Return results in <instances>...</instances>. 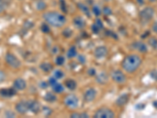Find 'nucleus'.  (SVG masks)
I'll use <instances>...</instances> for the list:
<instances>
[{"instance_id": "nucleus-22", "label": "nucleus", "mask_w": 157, "mask_h": 118, "mask_svg": "<svg viewBox=\"0 0 157 118\" xmlns=\"http://www.w3.org/2000/svg\"><path fill=\"white\" fill-rule=\"evenodd\" d=\"M43 98L47 102H54L57 100V96L53 92H47V93L45 94Z\"/></svg>"}, {"instance_id": "nucleus-50", "label": "nucleus", "mask_w": 157, "mask_h": 118, "mask_svg": "<svg viewBox=\"0 0 157 118\" xmlns=\"http://www.w3.org/2000/svg\"><path fill=\"white\" fill-rule=\"evenodd\" d=\"M150 2H157V0H148Z\"/></svg>"}, {"instance_id": "nucleus-37", "label": "nucleus", "mask_w": 157, "mask_h": 118, "mask_svg": "<svg viewBox=\"0 0 157 118\" xmlns=\"http://www.w3.org/2000/svg\"><path fill=\"white\" fill-rule=\"evenodd\" d=\"M150 77L153 80V81H157V69H154L150 72Z\"/></svg>"}, {"instance_id": "nucleus-17", "label": "nucleus", "mask_w": 157, "mask_h": 118, "mask_svg": "<svg viewBox=\"0 0 157 118\" xmlns=\"http://www.w3.org/2000/svg\"><path fill=\"white\" fill-rule=\"evenodd\" d=\"M109 81V76L105 72H101L96 75V81L101 84H105Z\"/></svg>"}, {"instance_id": "nucleus-32", "label": "nucleus", "mask_w": 157, "mask_h": 118, "mask_svg": "<svg viewBox=\"0 0 157 118\" xmlns=\"http://www.w3.org/2000/svg\"><path fill=\"white\" fill-rule=\"evenodd\" d=\"M64 72L62 71V70H61V69H56L55 71L54 72V77H55L56 79H57V80H58V79H61V78H63V77H64Z\"/></svg>"}, {"instance_id": "nucleus-11", "label": "nucleus", "mask_w": 157, "mask_h": 118, "mask_svg": "<svg viewBox=\"0 0 157 118\" xmlns=\"http://www.w3.org/2000/svg\"><path fill=\"white\" fill-rule=\"evenodd\" d=\"M131 47L134 50H137L141 53H146L148 51V47L145 43L141 41H134L131 44Z\"/></svg>"}, {"instance_id": "nucleus-2", "label": "nucleus", "mask_w": 157, "mask_h": 118, "mask_svg": "<svg viewBox=\"0 0 157 118\" xmlns=\"http://www.w3.org/2000/svg\"><path fill=\"white\" fill-rule=\"evenodd\" d=\"M45 22L51 26L56 28L62 27L66 23V18L62 14H60L56 11H50L45 13L43 15Z\"/></svg>"}, {"instance_id": "nucleus-21", "label": "nucleus", "mask_w": 157, "mask_h": 118, "mask_svg": "<svg viewBox=\"0 0 157 118\" xmlns=\"http://www.w3.org/2000/svg\"><path fill=\"white\" fill-rule=\"evenodd\" d=\"M39 68H40V69L42 71L44 72V73H49V72H50L53 69V65L50 62H46V61H44V62L41 63V64L39 65Z\"/></svg>"}, {"instance_id": "nucleus-14", "label": "nucleus", "mask_w": 157, "mask_h": 118, "mask_svg": "<svg viewBox=\"0 0 157 118\" xmlns=\"http://www.w3.org/2000/svg\"><path fill=\"white\" fill-rule=\"evenodd\" d=\"M13 86L16 90L18 91H23L25 88H27V83L26 81L22 78H18L16 79L14 81H13Z\"/></svg>"}, {"instance_id": "nucleus-5", "label": "nucleus", "mask_w": 157, "mask_h": 118, "mask_svg": "<svg viewBox=\"0 0 157 118\" xmlns=\"http://www.w3.org/2000/svg\"><path fill=\"white\" fill-rule=\"evenodd\" d=\"M5 60L6 64L13 69H18L21 65V62L19 59L12 53H7L6 54Z\"/></svg>"}, {"instance_id": "nucleus-10", "label": "nucleus", "mask_w": 157, "mask_h": 118, "mask_svg": "<svg viewBox=\"0 0 157 118\" xmlns=\"http://www.w3.org/2000/svg\"><path fill=\"white\" fill-rule=\"evenodd\" d=\"M108 53H109V50H108L107 47H105V46H99V47H98L94 50V57L96 58L101 59L106 57Z\"/></svg>"}, {"instance_id": "nucleus-20", "label": "nucleus", "mask_w": 157, "mask_h": 118, "mask_svg": "<svg viewBox=\"0 0 157 118\" xmlns=\"http://www.w3.org/2000/svg\"><path fill=\"white\" fill-rule=\"evenodd\" d=\"M77 6L86 17L90 18V10L87 6L85 5L84 3H82V2H78V3H77Z\"/></svg>"}, {"instance_id": "nucleus-1", "label": "nucleus", "mask_w": 157, "mask_h": 118, "mask_svg": "<svg viewBox=\"0 0 157 118\" xmlns=\"http://www.w3.org/2000/svg\"><path fill=\"white\" fill-rule=\"evenodd\" d=\"M142 63L141 57L137 54H129L126 56L122 61V67L127 73H132L139 69Z\"/></svg>"}, {"instance_id": "nucleus-48", "label": "nucleus", "mask_w": 157, "mask_h": 118, "mask_svg": "<svg viewBox=\"0 0 157 118\" xmlns=\"http://www.w3.org/2000/svg\"><path fill=\"white\" fill-rule=\"evenodd\" d=\"M136 1H137V2L138 3V5H140V6L144 5L145 2V0H136Z\"/></svg>"}, {"instance_id": "nucleus-23", "label": "nucleus", "mask_w": 157, "mask_h": 118, "mask_svg": "<svg viewBox=\"0 0 157 118\" xmlns=\"http://www.w3.org/2000/svg\"><path fill=\"white\" fill-rule=\"evenodd\" d=\"M51 87H52V89H53V91H54V92L57 94L62 93L64 90V88L62 84H59V83H57V82L56 83V84H54V85H52Z\"/></svg>"}, {"instance_id": "nucleus-25", "label": "nucleus", "mask_w": 157, "mask_h": 118, "mask_svg": "<svg viewBox=\"0 0 157 118\" xmlns=\"http://www.w3.org/2000/svg\"><path fill=\"white\" fill-rule=\"evenodd\" d=\"M10 3V0H0V14L3 13Z\"/></svg>"}, {"instance_id": "nucleus-46", "label": "nucleus", "mask_w": 157, "mask_h": 118, "mask_svg": "<svg viewBox=\"0 0 157 118\" xmlns=\"http://www.w3.org/2000/svg\"><path fill=\"white\" fill-rule=\"evenodd\" d=\"M152 32H155V33H156V34H157V21H156V22H154L153 25H152Z\"/></svg>"}, {"instance_id": "nucleus-39", "label": "nucleus", "mask_w": 157, "mask_h": 118, "mask_svg": "<svg viewBox=\"0 0 157 118\" xmlns=\"http://www.w3.org/2000/svg\"><path fill=\"white\" fill-rule=\"evenodd\" d=\"M86 57L83 54H78V61L81 64H85L86 63Z\"/></svg>"}, {"instance_id": "nucleus-45", "label": "nucleus", "mask_w": 157, "mask_h": 118, "mask_svg": "<svg viewBox=\"0 0 157 118\" xmlns=\"http://www.w3.org/2000/svg\"><path fill=\"white\" fill-rule=\"evenodd\" d=\"M6 79V74L3 71L0 70V83L3 82Z\"/></svg>"}, {"instance_id": "nucleus-33", "label": "nucleus", "mask_w": 157, "mask_h": 118, "mask_svg": "<svg viewBox=\"0 0 157 118\" xmlns=\"http://www.w3.org/2000/svg\"><path fill=\"white\" fill-rule=\"evenodd\" d=\"M92 12H93L94 14L96 17H99L101 14V10L98 6H94L93 8H92Z\"/></svg>"}, {"instance_id": "nucleus-31", "label": "nucleus", "mask_w": 157, "mask_h": 118, "mask_svg": "<svg viewBox=\"0 0 157 118\" xmlns=\"http://www.w3.org/2000/svg\"><path fill=\"white\" fill-rule=\"evenodd\" d=\"M42 112H43L44 116H49L53 113V109H50L49 106H43V109H42Z\"/></svg>"}, {"instance_id": "nucleus-42", "label": "nucleus", "mask_w": 157, "mask_h": 118, "mask_svg": "<svg viewBox=\"0 0 157 118\" xmlns=\"http://www.w3.org/2000/svg\"><path fill=\"white\" fill-rule=\"evenodd\" d=\"M106 35H107V36H111V37H113V39H118L117 35H116L115 32H112V31H107V32H106Z\"/></svg>"}, {"instance_id": "nucleus-35", "label": "nucleus", "mask_w": 157, "mask_h": 118, "mask_svg": "<svg viewBox=\"0 0 157 118\" xmlns=\"http://www.w3.org/2000/svg\"><path fill=\"white\" fill-rule=\"evenodd\" d=\"M62 35L65 38H70L72 36V31L70 29H65L62 32Z\"/></svg>"}, {"instance_id": "nucleus-30", "label": "nucleus", "mask_w": 157, "mask_h": 118, "mask_svg": "<svg viewBox=\"0 0 157 118\" xmlns=\"http://www.w3.org/2000/svg\"><path fill=\"white\" fill-rule=\"evenodd\" d=\"M65 62V58H64V56L62 55H58L55 59V63L58 66H61V65H63Z\"/></svg>"}, {"instance_id": "nucleus-4", "label": "nucleus", "mask_w": 157, "mask_h": 118, "mask_svg": "<svg viewBox=\"0 0 157 118\" xmlns=\"http://www.w3.org/2000/svg\"><path fill=\"white\" fill-rule=\"evenodd\" d=\"M94 118H114L115 113L112 109L103 107L98 109L94 114Z\"/></svg>"}, {"instance_id": "nucleus-9", "label": "nucleus", "mask_w": 157, "mask_h": 118, "mask_svg": "<svg viewBox=\"0 0 157 118\" xmlns=\"http://www.w3.org/2000/svg\"><path fill=\"white\" fill-rule=\"evenodd\" d=\"M97 96V91L94 88H91L86 90L83 95V99L85 102H90L94 101L96 98Z\"/></svg>"}, {"instance_id": "nucleus-18", "label": "nucleus", "mask_w": 157, "mask_h": 118, "mask_svg": "<svg viewBox=\"0 0 157 118\" xmlns=\"http://www.w3.org/2000/svg\"><path fill=\"white\" fill-rule=\"evenodd\" d=\"M73 22L75 27H77L78 29H83L86 26V22L81 17H76V18H74Z\"/></svg>"}, {"instance_id": "nucleus-3", "label": "nucleus", "mask_w": 157, "mask_h": 118, "mask_svg": "<svg viewBox=\"0 0 157 118\" xmlns=\"http://www.w3.org/2000/svg\"><path fill=\"white\" fill-rule=\"evenodd\" d=\"M155 15V10L152 6H146L139 13V18L141 23L147 24L152 21Z\"/></svg>"}, {"instance_id": "nucleus-44", "label": "nucleus", "mask_w": 157, "mask_h": 118, "mask_svg": "<svg viewBox=\"0 0 157 118\" xmlns=\"http://www.w3.org/2000/svg\"><path fill=\"white\" fill-rule=\"evenodd\" d=\"M48 85H49V83L46 82V81H42L40 84H39V87L43 89H46V88H48Z\"/></svg>"}, {"instance_id": "nucleus-19", "label": "nucleus", "mask_w": 157, "mask_h": 118, "mask_svg": "<svg viewBox=\"0 0 157 118\" xmlns=\"http://www.w3.org/2000/svg\"><path fill=\"white\" fill-rule=\"evenodd\" d=\"M64 85L70 91H75L77 88V83L72 79H68L64 82Z\"/></svg>"}, {"instance_id": "nucleus-41", "label": "nucleus", "mask_w": 157, "mask_h": 118, "mask_svg": "<svg viewBox=\"0 0 157 118\" xmlns=\"http://www.w3.org/2000/svg\"><path fill=\"white\" fill-rule=\"evenodd\" d=\"M57 79H56L55 77H54V76L49 78L48 83H49V85H50V86H52V85H54V84H56V83H57Z\"/></svg>"}, {"instance_id": "nucleus-7", "label": "nucleus", "mask_w": 157, "mask_h": 118, "mask_svg": "<svg viewBox=\"0 0 157 118\" xmlns=\"http://www.w3.org/2000/svg\"><path fill=\"white\" fill-rule=\"evenodd\" d=\"M112 79L117 84H123L127 81V77L121 70H114L112 73Z\"/></svg>"}, {"instance_id": "nucleus-28", "label": "nucleus", "mask_w": 157, "mask_h": 118, "mask_svg": "<svg viewBox=\"0 0 157 118\" xmlns=\"http://www.w3.org/2000/svg\"><path fill=\"white\" fill-rule=\"evenodd\" d=\"M40 29L43 33H46V34H48L50 32V28L49 26V24H47V22L42 24L41 26H40Z\"/></svg>"}, {"instance_id": "nucleus-12", "label": "nucleus", "mask_w": 157, "mask_h": 118, "mask_svg": "<svg viewBox=\"0 0 157 118\" xmlns=\"http://www.w3.org/2000/svg\"><path fill=\"white\" fill-rule=\"evenodd\" d=\"M29 102V109L32 113L38 114L41 111V106L38 101L36 100H31L28 101Z\"/></svg>"}, {"instance_id": "nucleus-16", "label": "nucleus", "mask_w": 157, "mask_h": 118, "mask_svg": "<svg viewBox=\"0 0 157 118\" xmlns=\"http://www.w3.org/2000/svg\"><path fill=\"white\" fill-rule=\"evenodd\" d=\"M130 100V95L129 94H123L116 100V106H123L127 105V102Z\"/></svg>"}, {"instance_id": "nucleus-29", "label": "nucleus", "mask_w": 157, "mask_h": 118, "mask_svg": "<svg viewBox=\"0 0 157 118\" xmlns=\"http://www.w3.org/2000/svg\"><path fill=\"white\" fill-rule=\"evenodd\" d=\"M70 116L74 118H88L89 117V115L86 113H71Z\"/></svg>"}, {"instance_id": "nucleus-15", "label": "nucleus", "mask_w": 157, "mask_h": 118, "mask_svg": "<svg viewBox=\"0 0 157 118\" xmlns=\"http://www.w3.org/2000/svg\"><path fill=\"white\" fill-rule=\"evenodd\" d=\"M103 29L104 25L101 19H99V18H97L95 20V22H94L93 25H92V26H91V30H92V32L94 34H98Z\"/></svg>"}, {"instance_id": "nucleus-47", "label": "nucleus", "mask_w": 157, "mask_h": 118, "mask_svg": "<svg viewBox=\"0 0 157 118\" xmlns=\"http://www.w3.org/2000/svg\"><path fill=\"white\" fill-rule=\"evenodd\" d=\"M150 35V32L149 31H146V32L144 33V34H142L141 36V39H146V38H148V36Z\"/></svg>"}, {"instance_id": "nucleus-43", "label": "nucleus", "mask_w": 157, "mask_h": 118, "mask_svg": "<svg viewBox=\"0 0 157 118\" xmlns=\"http://www.w3.org/2000/svg\"><path fill=\"white\" fill-rule=\"evenodd\" d=\"M5 116H6V117H14L15 113H13V112H12L11 110H8L6 112Z\"/></svg>"}, {"instance_id": "nucleus-27", "label": "nucleus", "mask_w": 157, "mask_h": 118, "mask_svg": "<svg viewBox=\"0 0 157 118\" xmlns=\"http://www.w3.org/2000/svg\"><path fill=\"white\" fill-rule=\"evenodd\" d=\"M148 43L153 50H157V38L150 37L148 40Z\"/></svg>"}, {"instance_id": "nucleus-40", "label": "nucleus", "mask_w": 157, "mask_h": 118, "mask_svg": "<svg viewBox=\"0 0 157 118\" xmlns=\"http://www.w3.org/2000/svg\"><path fill=\"white\" fill-rule=\"evenodd\" d=\"M87 73L88 75L90 76V77H94V76L97 75V71L94 68H90L88 69Z\"/></svg>"}, {"instance_id": "nucleus-6", "label": "nucleus", "mask_w": 157, "mask_h": 118, "mask_svg": "<svg viewBox=\"0 0 157 118\" xmlns=\"http://www.w3.org/2000/svg\"><path fill=\"white\" fill-rule=\"evenodd\" d=\"M64 105L68 107L71 108V109H75V108L78 107V99L77 96L75 95H67L64 99Z\"/></svg>"}, {"instance_id": "nucleus-38", "label": "nucleus", "mask_w": 157, "mask_h": 118, "mask_svg": "<svg viewBox=\"0 0 157 118\" xmlns=\"http://www.w3.org/2000/svg\"><path fill=\"white\" fill-rule=\"evenodd\" d=\"M134 108H135L138 111H141L142 110V109H144L145 108V105L144 103H141V102H140V103H137L136 104L135 106H134Z\"/></svg>"}, {"instance_id": "nucleus-8", "label": "nucleus", "mask_w": 157, "mask_h": 118, "mask_svg": "<svg viewBox=\"0 0 157 118\" xmlns=\"http://www.w3.org/2000/svg\"><path fill=\"white\" fill-rule=\"evenodd\" d=\"M15 110L19 114H25L29 111V102L28 101H21L17 102L15 106Z\"/></svg>"}, {"instance_id": "nucleus-26", "label": "nucleus", "mask_w": 157, "mask_h": 118, "mask_svg": "<svg viewBox=\"0 0 157 118\" xmlns=\"http://www.w3.org/2000/svg\"><path fill=\"white\" fill-rule=\"evenodd\" d=\"M77 50L75 47H71L68 49V52H67V57L68 58H72L77 56Z\"/></svg>"}, {"instance_id": "nucleus-49", "label": "nucleus", "mask_w": 157, "mask_h": 118, "mask_svg": "<svg viewBox=\"0 0 157 118\" xmlns=\"http://www.w3.org/2000/svg\"><path fill=\"white\" fill-rule=\"evenodd\" d=\"M152 106H153L154 108H155V109H157V100L152 102Z\"/></svg>"}, {"instance_id": "nucleus-13", "label": "nucleus", "mask_w": 157, "mask_h": 118, "mask_svg": "<svg viewBox=\"0 0 157 118\" xmlns=\"http://www.w3.org/2000/svg\"><path fill=\"white\" fill-rule=\"evenodd\" d=\"M17 95V90L14 88H2L0 89V95L4 98H12Z\"/></svg>"}, {"instance_id": "nucleus-36", "label": "nucleus", "mask_w": 157, "mask_h": 118, "mask_svg": "<svg viewBox=\"0 0 157 118\" xmlns=\"http://www.w3.org/2000/svg\"><path fill=\"white\" fill-rule=\"evenodd\" d=\"M102 12H103L104 14L106 15V16H109V15H111L113 14L112 9H111L109 6H105V7L103 8V10H102Z\"/></svg>"}, {"instance_id": "nucleus-34", "label": "nucleus", "mask_w": 157, "mask_h": 118, "mask_svg": "<svg viewBox=\"0 0 157 118\" xmlns=\"http://www.w3.org/2000/svg\"><path fill=\"white\" fill-rule=\"evenodd\" d=\"M60 8H61V10L64 13L68 12L66 2H65V1H64V0H60Z\"/></svg>"}, {"instance_id": "nucleus-24", "label": "nucleus", "mask_w": 157, "mask_h": 118, "mask_svg": "<svg viewBox=\"0 0 157 118\" xmlns=\"http://www.w3.org/2000/svg\"><path fill=\"white\" fill-rule=\"evenodd\" d=\"M47 3H46L43 0H39L38 2H36V8L39 11L45 10L47 9Z\"/></svg>"}]
</instances>
